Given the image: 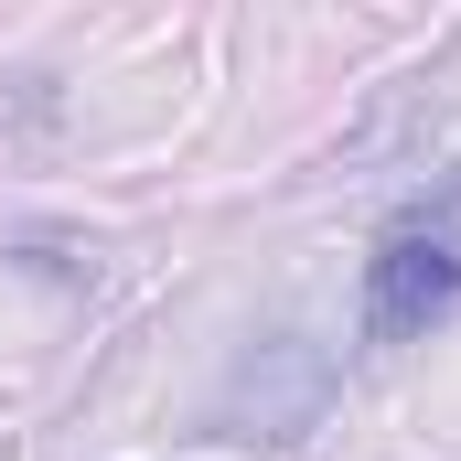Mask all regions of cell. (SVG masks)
Segmentation results:
<instances>
[{
	"instance_id": "cell-1",
	"label": "cell",
	"mask_w": 461,
	"mask_h": 461,
	"mask_svg": "<svg viewBox=\"0 0 461 461\" xmlns=\"http://www.w3.org/2000/svg\"><path fill=\"white\" fill-rule=\"evenodd\" d=\"M461 301V247L440 226H397L365 258V344H419Z\"/></svg>"
}]
</instances>
